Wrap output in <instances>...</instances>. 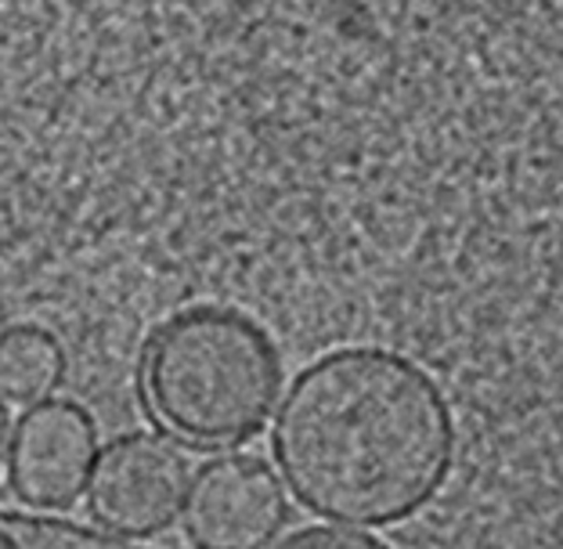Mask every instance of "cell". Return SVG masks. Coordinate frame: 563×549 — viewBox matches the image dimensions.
<instances>
[{"label":"cell","instance_id":"6","mask_svg":"<svg viewBox=\"0 0 563 549\" xmlns=\"http://www.w3.org/2000/svg\"><path fill=\"white\" fill-rule=\"evenodd\" d=\"M66 380V348L44 326H8L0 333V394L15 405L47 402Z\"/></svg>","mask_w":563,"mask_h":549},{"label":"cell","instance_id":"7","mask_svg":"<svg viewBox=\"0 0 563 549\" xmlns=\"http://www.w3.org/2000/svg\"><path fill=\"white\" fill-rule=\"evenodd\" d=\"M272 549H390L387 542L373 539L362 528H340V525H318V528H300L278 539Z\"/></svg>","mask_w":563,"mask_h":549},{"label":"cell","instance_id":"1","mask_svg":"<svg viewBox=\"0 0 563 549\" xmlns=\"http://www.w3.org/2000/svg\"><path fill=\"white\" fill-rule=\"evenodd\" d=\"M272 455L307 514L340 528H390L416 517L452 474V405L398 351H329L278 402Z\"/></svg>","mask_w":563,"mask_h":549},{"label":"cell","instance_id":"4","mask_svg":"<svg viewBox=\"0 0 563 549\" xmlns=\"http://www.w3.org/2000/svg\"><path fill=\"white\" fill-rule=\"evenodd\" d=\"M286 517V484L264 459L221 452L191 470L181 509L191 549H272Z\"/></svg>","mask_w":563,"mask_h":549},{"label":"cell","instance_id":"5","mask_svg":"<svg viewBox=\"0 0 563 549\" xmlns=\"http://www.w3.org/2000/svg\"><path fill=\"white\" fill-rule=\"evenodd\" d=\"M98 455V427L84 405L69 398L36 402L15 419L8 488L36 514H66L87 495Z\"/></svg>","mask_w":563,"mask_h":549},{"label":"cell","instance_id":"2","mask_svg":"<svg viewBox=\"0 0 563 549\" xmlns=\"http://www.w3.org/2000/svg\"><path fill=\"white\" fill-rule=\"evenodd\" d=\"M137 394L163 438L196 452H228L267 427L282 402L275 340L232 308L177 311L148 337Z\"/></svg>","mask_w":563,"mask_h":549},{"label":"cell","instance_id":"8","mask_svg":"<svg viewBox=\"0 0 563 549\" xmlns=\"http://www.w3.org/2000/svg\"><path fill=\"white\" fill-rule=\"evenodd\" d=\"M58 535V520H30L0 514V549H51Z\"/></svg>","mask_w":563,"mask_h":549},{"label":"cell","instance_id":"10","mask_svg":"<svg viewBox=\"0 0 563 549\" xmlns=\"http://www.w3.org/2000/svg\"><path fill=\"white\" fill-rule=\"evenodd\" d=\"M11 433H15V416H11V405H8V398H4V394H0V481L8 477Z\"/></svg>","mask_w":563,"mask_h":549},{"label":"cell","instance_id":"3","mask_svg":"<svg viewBox=\"0 0 563 549\" xmlns=\"http://www.w3.org/2000/svg\"><path fill=\"white\" fill-rule=\"evenodd\" d=\"M191 470L163 433H120L98 455L87 484V517L109 539H152L181 520Z\"/></svg>","mask_w":563,"mask_h":549},{"label":"cell","instance_id":"9","mask_svg":"<svg viewBox=\"0 0 563 549\" xmlns=\"http://www.w3.org/2000/svg\"><path fill=\"white\" fill-rule=\"evenodd\" d=\"M51 549H131L123 546V539H109L101 531H87V528H76V525H58V535Z\"/></svg>","mask_w":563,"mask_h":549}]
</instances>
